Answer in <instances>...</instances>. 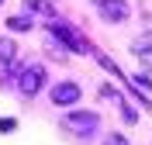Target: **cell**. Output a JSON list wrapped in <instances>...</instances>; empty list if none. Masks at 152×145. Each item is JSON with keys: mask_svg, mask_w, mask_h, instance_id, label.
<instances>
[{"mask_svg": "<svg viewBox=\"0 0 152 145\" xmlns=\"http://www.w3.org/2000/svg\"><path fill=\"white\" fill-rule=\"evenodd\" d=\"M97 4H104V0H97Z\"/></svg>", "mask_w": 152, "mask_h": 145, "instance_id": "cell-15", "label": "cell"}, {"mask_svg": "<svg viewBox=\"0 0 152 145\" xmlns=\"http://www.w3.org/2000/svg\"><path fill=\"white\" fill-rule=\"evenodd\" d=\"M45 79H48V73H45V66H38V62H31V66H24L21 69V76H18V93L21 97H38V90L45 87Z\"/></svg>", "mask_w": 152, "mask_h": 145, "instance_id": "cell-2", "label": "cell"}, {"mask_svg": "<svg viewBox=\"0 0 152 145\" xmlns=\"http://www.w3.org/2000/svg\"><path fill=\"white\" fill-rule=\"evenodd\" d=\"M7 28H10V31H31V28H35V21H31L28 14H14V17H7Z\"/></svg>", "mask_w": 152, "mask_h": 145, "instance_id": "cell-9", "label": "cell"}, {"mask_svg": "<svg viewBox=\"0 0 152 145\" xmlns=\"http://www.w3.org/2000/svg\"><path fill=\"white\" fill-rule=\"evenodd\" d=\"M118 107H121V114H124V121H128V125H135V117H138V114H135L132 107H128V104H118Z\"/></svg>", "mask_w": 152, "mask_h": 145, "instance_id": "cell-13", "label": "cell"}, {"mask_svg": "<svg viewBox=\"0 0 152 145\" xmlns=\"http://www.w3.org/2000/svg\"><path fill=\"white\" fill-rule=\"evenodd\" d=\"M0 128H4V131H14L18 125H14V121H4V117H0Z\"/></svg>", "mask_w": 152, "mask_h": 145, "instance_id": "cell-14", "label": "cell"}, {"mask_svg": "<svg viewBox=\"0 0 152 145\" xmlns=\"http://www.w3.org/2000/svg\"><path fill=\"white\" fill-rule=\"evenodd\" d=\"M48 31H52V38H59L62 45L69 48V52H80V55H94V48H90V42L80 35V31H73L69 24H62L59 17L48 21Z\"/></svg>", "mask_w": 152, "mask_h": 145, "instance_id": "cell-1", "label": "cell"}, {"mask_svg": "<svg viewBox=\"0 0 152 145\" xmlns=\"http://www.w3.org/2000/svg\"><path fill=\"white\" fill-rule=\"evenodd\" d=\"M104 145H128V138H124L121 131H114V135H107V138H104Z\"/></svg>", "mask_w": 152, "mask_h": 145, "instance_id": "cell-12", "label": "cell"}, {"mask_svg": "<svg viewBox=\"0 0 152 145\" xmlns=\"http://www.w3.org/2000/svg\"><path fill=\"white\" fill-rule=\"evenodd\" d=\"M48 97H52L56 107H73L80 100V87H76L73 79H62V83H56V87L48 90Z\"/></svg>", "mask_w": 152, "mask_h": 145, "instance_id": "cell-5", "label": "cell"}, {"mask_svg": "<svg viewBox=\"0 0 152 145\" xmlns=\"http://www.w3.org/2000/svg\"><path fill=\"white\" fill-rule=\"evenodd\" d=\"M0 4H4V0H0Z\"/></svg>", "mask_w": 152, "mask_h": 145, "instance_id": "cell-16", "label": "cell"}, {"mask_svg": "<svg viewBox=\"0 0 152 145\" xmlns=\"http://www.w3.org/2000/svg\"><path fill=\"white\" fill-rule=\"evenodd\" d=\"M14 59H18V45L10 38H0V66H10Z\"/></svg>", "mask_w": 152, "mask_h": 145, "instance_id": "cell-8", "label": "cell"}, {"mask_svg": "<svg viewBox=\"0 0 152 145\" xmlns=\"http://www.w3.org/2000/svg\"><path fill=\"white\" fill-rule=\"evenodd\" d=\"M100 10V17L107 24H124V21L132 17V7H128V0H104V4H97Z\"/></svg>", "mask_w": 152, "mask_h": 145, "instance_id": "cell-4", "label": "cell"}, {"mask_svg": "<svg viewBox=\"0 0 152 145\" xmlns=\"http://www.w3.org/2000/svg\"><path fill=\"white\" fill-rule=\"evenodd\" d=\"M24 10H28V14H38V17H56V10H52V4H48V0H24Z\"/></svg>", "mask_w": 152, "mask_h": 145, "instance_id": "cell-6", "label": "cell"}, {"mask_svg": "<svg viewBox=\"0 0 152 145\" xmlns=\"http://www.w3.org/2000/svg\"><path fill=\"white\" fill-rule=\"evenodd\" d=\"M94 59H97V62H100V66L107 69V73H111V76H118V79H124V76H121V66H118V62H114V59H107L104 52H94Z\"/></svg>", "mask_w": 152, "mask_h": 145, "instance_id": "cell-10", "label": "cell"}, {"mask_svg": "<svg viewBox=\"0 0 152 145\" xmlns=\"http://www.w3.org/2000/svg\"><path fill=\"white\" fill-rule=\"evenodd\" d=\"M132 83H135L138 90H149V93H152V79L145 76V73H138V76H132Z\"/></svg>", "mask_w": 152, "mask_h": 145, "instance_id": "cell-11", "label": "cell"}, {"mask_svg": "<svg viewBox=\"0 0 152 145\" xmlns=\"http://www.w3.org/2000/svg\"><path fill=\"white\" fill-rule=\"evenodd\" d=\"M132 52L138 55V62H142V69L152 76V45H145V42H135L132 45Z\"/></svg>", "mask_w": 152, "mask_h": 145, "instance_id": "cell-7", "label": "cell"}, {"mask_svg": "<svg viewBox=\"0 0 152 145\" xmlns=\"http://www.w3.org/2000/svg\"><path fill=\"white\" fill-rule=\"evenodd\" d=\"M97 125H100V117H97L94 111H69L66 121H62V128H66V131H73V135H80V138L94 135Z\"/></svg>", "mask_w": 152, "mask_h": 145, "instance_id": "cell-3", "label": "cell"}]
</instances>
